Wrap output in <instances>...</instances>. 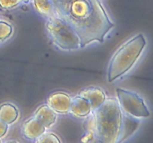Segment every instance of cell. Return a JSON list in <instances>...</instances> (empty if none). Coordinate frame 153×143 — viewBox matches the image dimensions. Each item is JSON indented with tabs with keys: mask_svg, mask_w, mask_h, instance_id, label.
Instances as JSON below:
<instances>
[{
	"mask_svg": "<svg viewBox=\"0 0 153 143\" xmlns=\"http://www.w3.org/2000/svg\"><path fill=\"white\" fill-rule=\"evenodd\" d=\"M147 41L143 34H138L123 43L111 59L108 68V81H115L126 74L141 57Z\"/></svg>",
	"mask_w": 153,
	"mask_h": 143,
	"instance_id": "3",
	"label": "cell"
},
{
	"mask_svg": "<svg viewBox=\"0 0 153 143\" xmlns=\"http://www.w3.org/2000/svg\"><path fill=\"white\" fill-rule=\"evenodd\" d=\"M19 0H0V7L3 9H10L17 5Z\"/></svg>",
	"mask_w": 153,
	"mask_h": 143,
	"instance_id": "17",
	"label": "cell"
},
{
	"mask_svg": "<svg viewBox=\"0 0 153 143\" xmlns=\"http://www.w3.org/2000/svg\"><path fill=\"white\" fill-rule=\"evenodd\" d=\"M46 131V128L34 116L25 121L21 127L22 136L30 141H35Z\"/></svg>",
	"mask_w": 153,
	"mask_h": 143,
	"instance_id": "7",
	"label": "cell"
},
{
	"mask_svg": "<svg viewBox=\"0 0 153 143\" xmlns=\"http://www.w3.org/2000/svg\"><path fill=\"white\" fill-rule=\"evenodd\" d=\"M34 117H35L47 129L56 123L58 113H55L49 105L46 104L40 106L35 110Z\"/></svg>",
	"mask_w": 153,
	"mask_h": 143,
	"instance_id": "9",
	"label": "cell"
},
{
	"mask_svg": "<svg viewBox=\"0 0 153 143\" xmlns=\"http://www.w3.org/2000/svg\"><path fill=\"white\" fill-rule=\"evenodd\" d=\"M116 92L119 105L124 113L136 119L148 118L150 116L145 101L138 94L123 88H117Z\"/></svg>",
	"mask_w": 153,
	"mask_h": 143,
	"instance_id": "5",
	"label": "cell"
},
{
	"mask_svg": "<svg viewBox=\"0 0 153 143\" xmlns=\"http://www.w3.org/2000/svg\"><path fill=\"white\" fill-rule=\"evenodd\" d=\"M33 4L36 10L46 18L56 15L52 0H34Z\"/></svg>",
	"mask_w": 153,
	"mask_h": 143,
	"instance_id": "14",
	"label": "cell"
},
{
	"mask_svg": "<svg viewBox=\"0 0 153 143\" xmlns=\"http://www.w3.org/2000/svg\"><path fill=\"white\" fill-rule=\"evenodd\" d=\"M19 111L17 107L11 103H4L0 105V120L10 125L18 120Z\"/></svg>",
	"mask_w": 153,
	"mask_h": 143,
	"instance_id": "12",
	"label": "cell"
},
{
	"mask_svg": "<svg viewBox=\"0 0 153 143\" xmlns=\"http://www.w3.org/2000/svg\"><path fill=\"white\" fill-rule=\"evenodd\" d=\"M93 112L89 101L80 95L72 98L70 112L73 116L79 118H86Z\"/></svg>",
	"mask_w": 153,
	"mask_h": 143,
	"instance_id": "10",
	"label": "cell"
},
{
	"mask_svg": "<svg viewBox=\"0 0 153 143\" xmlns=\"http://www.w3.org/2000/svg\"><path fill=\"white\" fill-rule=\"evenodd\" d=\"M0 142H1V140H0Z\"/></svg>",
	"mask_w": 153,
	"mask_h": 143,
	"instance_id": "20",
	"label": "cell"
},
{
	"mask_svg": "<svg viewBox=\"0 0 153 143\" xmlns=\"http://www.w3.org/2000/svg\"><path fill=\"white\" fill-rule=\"evenodd\" d=\"M139 125H140V121L137 120L136 118L133 117V116L123 113L122 129H121L118 142H122L125 141L126 139L129 138L137 130Z\"/></svg>",
	"mask_w": 153,
	"mask_h": 143,
	"instance_id": "11",
	"label": "cell"
},
{
	"mask_svg": "<svg viewBox=\"0 0 153 143\" xmlns=\"http://www.w3.org/2000/svg\"><path fill=\"white\" fill-rule=\"evenodd\" d=\"M34 142L38 143H61V140L60 139V137L55 133H47L46 131L43 135L40 136Z\"/></svg>",
	"mask_w": 153,
	"mask_h": 143,
	"instance_id": "16",
	"label": "cell"
},
{
	"mask_svg": "<svg viewBox=\"0 0 153 143\" xmlns=\"http://www.w3.org/2000/svg\"><path fill=\"white\" fill-rule=\"evenodd\" d=\"M79 95L89 101L93 111L98 108L107 98L105 91L99 86H88L82 89Z\"/></svg>",
	"mask_w": 153,
	"mask_h": 143,
	"instance_id": "8",
	"label": "cell"
},
{
	"mask_svg": "<svg viewBox=\"0 0 153 143\" xmlns=\"http://www.w3.org/2000/svg\"><path fill=\"white\" fill-rule=\"evenodd\" d=\"M97 141L101 143H117L119 140L123 119L117 99L107 98L93 111Z\"/></svg>",
	"mask_w": 153,
	"mask_h": 143,
	"instance_id": "2",
	"label": "cell"
},
{
	"mask_svg": "<svg viewBox=\"0 0 153 143\" xmlns=\"http://www.w3.org/2000/svg\"><path fill=\"white\" fill-rule=\"evenodd\" d=\"M8 125L0 120V139L2 138L6 135L7 130H8Z\"/></svg>",
	"mask_w": 153,
	"mask_h": 143,
	"instance_id": "18",
	"label": "cell"
},
{
	"mask_svg": "<svg viewBox=\"0 0 153 143\" xmlns=\"http://www.w3.org/2000/svg\"><path fill=\"white\" fill-rule=\"evenodd\" d=\"M25 1V2H27V1H28L29 0H19V1Z\"/></svg>",
	"mask_w": 153,
	"mask_h": 143,
	"instance_id": "19",
	"label": "cell"
},
{
	"mask_svg": "<svg viewBox=\"0 0 153 143\" xmlns=\"http://www.w3.org/2000/svg\"><path fill=\"white\" fill-rule=\"evenodd\" d=\"M86 118V121L84 123L85 133L82 135L81 142H98L97 141V136H96L95 122H94V117L93 112Z\"/></svg>",
	"mask_w": 153,
	"mask_h": 143,
	"instance_id": "13",
	"label": "cell"
},
{
	"mask_svg": "<svg viewBox=\"0 0 153 143\" xmlns=\"http://www.w3.org/2000/svg\"><path fill=\"white\" fill-rule=\"evenodd\" d=\"M13 33L11 24L5 21L0 20V43L10 38Z\"/></svg>",
	"mask_w": 153,
	"mask_h": 143,
	"instance_id": "15",
	"label": "cell"
},
{
	"mask_svg": "<svg viewBox=\"0 0 153 143\" xmlns=\"http://www.w3.org/2000/svg\"><path fill=\"white\" fill-rule=\"evenodd\" d=\"M45 28L52 43L64 51L81 49V40L73 27L60 16L47 17Z\"/></svg>",
	"mask_w": 153,
	"mask_h": 143,
	"instance_id": "4",
	"label": "cell"
},
{
	"mask_svg": "<svg viewBox=\"0 0 153 143\" xmlns=\"http://www.w3.org/2000/svg\"><path fill=\"white\" fill-rule=\"evenodd\" d=\"M57 16L68 22L81 40V48L104 43L115 27L100 0H52Z\"/></svg>",
	"mask_w": 153,
	"mask_h": 143,
	"instance_id": "1",
	"label": "cell"
},
{
	"mask_svg": "<svg viewBox=\"0 0 153 143\" xmlns=\"http://www.w3.org/2000/svg\"><path fill=\"white\" fill-rule=\"evenodd\" d=\"M72 98L69 94L64 92H55L46 98V104L55 113L66 114L70 112Z\"/></svg>",
	"mask_w": 153,
	"mask_h": 143,
	"instance_id": "6",
	"label": "cell"
}]
</instances>
